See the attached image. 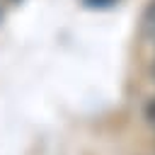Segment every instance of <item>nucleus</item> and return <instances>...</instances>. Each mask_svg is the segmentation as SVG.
Instances as JSON below:
<instances>
[{"mask_svg": "<svg viewBox=\"0 0 155 155\" xmlns=\"http://www.w3.org/2000/svg\"><path fill=\"white\" fill-rule=\"evenodd\" d=\"M145 119H148V124H150V128L155 131V99L145 107Z\"/></svg>", "mask_w": 155, "mask_h": 155, "instance_id": "f03ea898", "label": "nucleus"}, {"mask_svg": "<svg viewBox=\"0 0 155 155\" xmlns=\"http://www.w3.org/2000/svg\"><path fill=\"white\" fill-rule=\"evenodd\" d=\"M143 34L150 44H155V0L150 2V7L145 10V17H143Z\"/></svg>", "mask_w": 155, "mask_h": 155, "instance_id": "f257e3e1", "label": "nucleus"}, {"mask_svg": "<svg viewBox=\"0 0 155 155\" xmlns=\"http://www.w3.org/2000/svg\"><path fill=\"white\" fill-rule=\"evenodd\" d=\"M153 73H155V65H153Z\"/></svg>", "mask_w": 155, "mask_h": 155, "instance_id": "7ed1b4c3", "label": "nucleus"}]
</instances>
